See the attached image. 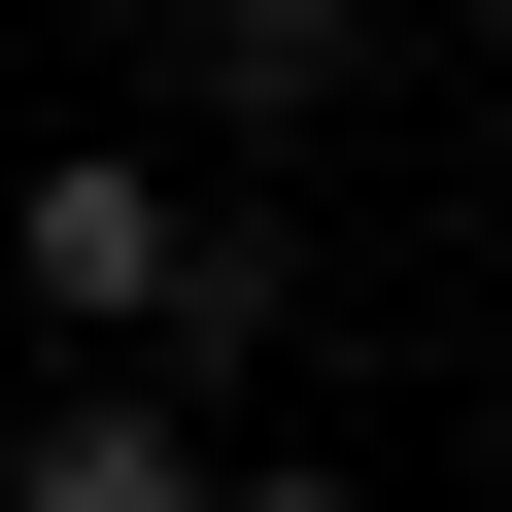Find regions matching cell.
Masks as SVG:
<instances>
[{
	"label": "cell",
	"mask_w": 512,
	"mask_h": 512,
	"mask_svg": "<svg viewBox=\"0 0 512 512\" xmlns=\"http://www.w3.org/2000/svg\"><path fill=\"white\" fill-rule=\"evenodd\" d=\"M0 308H69V376L171 342V308H205V171H171V137H69L35 205H0Z\"/></svg>",
	"instance_id": "obj_1"
},
{
	"label": "cell",
	"mask_w": 512,
	"mask_h": 512,
	"mask_svg": "<svg viewBox=\"0 0 512 512\" xmlns=\"http://www.w3.org/2000/svg\"><path fill=\"white\" fill-rule=\"evenodd\" d=\"M0 512H205L171 376H137V342H103V376H35V444H0Z\"/></svg>",
	"instance_id": "obj_2"
},
{
	"label": "cell",
	"mask_w": 512,
	"mask_h": 512,
	"mask_svg": "<svg viewBox=\"0 0 512 512\" xmlns=\"http://www.w3.org/2000/svg\"><path fill=\"white\" fill-rule=\"evenodd\" d=\"M342 69H376V0H171V103L205 137H308Z\"/></svg>",
	"instance_id": "obj_3"
},
{
	"label": "cell",
	"mask_w": 512,
	"mask_h": 512,
	"mask_svg": "<svg viewBox=\"0 0 512 512\" xmlns=\"http://www.w3.org/2000/svg\"><path fill=\"white\" fill-rule=\"evenodd\" d=\"M205 512H376V478H205Z\"/></svg>",
	"instance_id": "obj_4"
},
{
	"label": "cell",
	"mask_w": 512,
	"mask_h": 512,
	"mask_svg": "<svg viewBox=\"0 0 512 512\" xmlns=\"http://www.w3.org/2000/svg\"><path fill=\"white\" fill-rule=\"evenodd\" d=\"M103 35H171V0H103Z\"/></svg>",
	"instance_id": "obj_5"
},
{
	"label": "cell",
	"mask_w": 512,
	"mask_h": 512,
	"mask_svg": "<svg viewBox=\"0 0 512 512\" xmlns=\"http://www.w3.org/2000/svg\"><path fill=\"white\" fill-rule=\"evenodd\" d=\"M478 205H512V137H478Z\"/></svg>",
	"instance_id": "obj_6"
}]
</instances>
